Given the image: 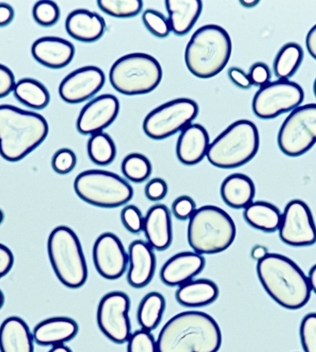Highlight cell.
<instances>
[{
	"instance_id": "6da1fadb",
	"label": "cell",
	"mask_w": 316,
	"mask_h": 352,
	"mask_svg": "<svg viewBox=\"0 0 316 352\" xmlns=\"http://www.w3.org/2000/svg\"><path fill=\"white\" fill-rule=\"evenodd\" d=\"M222 331L210 314L183 311L165 324L157 340L158 352H218Z\"/></svg>"
},
{
	"instance_id": "7a4b0ae2",
	"label": "cell",
	"mask_w": 316,
	"mask_h": 352,
	"mask_svg": "<svg viewBox=\"0 0 316 352\" xmlns=\"http://www.w3.org/2000/svg\"><path fill=\"white\" fill-rule=\"evenodd\" d=\"M258 280L270 298L287 310L307 305L312 291L308 276L288 256L269 253L257 263Z\"/></svg>"
},
{
	"instance_id": "3957f363",
	"label": "cell",
	"mask_w": 316,
	"mask_h": 352,
	"mask_svg": "<svg viewBox=\"0 0 316 352\" xmlns=\"http://www.w3.org/2000/svg\"><path fill=\"white\" fill-rule=\"evenodd\" d=\"M49 124L38 113L25 111L14 105H0V155L19 162L46 140Z\"/></svg>"
},
{
	"instance_id": "277c9868",
	"label": "cell",
	"mask_w": 316,
	"mask_h": 352,
	"mask_svg": "<svg viewBox=\"0 0 316 352\" xmlns=\"http://www.w3.org/2000/svg\"><path fill=\"white\" fill-rule=\"evenodd\" d=\"M232 54V38L224 28L205 25L192 34L185 47V65L194 76L210 79L225 69Z\"/></svg>"
},
{
	"instance_id": "5b68a950",
	"label": "cell",
	"mask_w": 316,
	"mask_h": 352,
	"mask_svg": "<svg viewBox=\"0 0 316 352\" xmlns=\"http://www.w3.org/2000/svg\"><path fill=\"white\" fill-rule=\"evenodd\" d=\"M235 238L236 226L232 216L216 206L197 208L190 219L188 241L200 255L224 252Z\"/></svg>"
},
{
	"instance_id": "8992f818",
	"label": "cell",
	"mask_w": 316,
	"mask_h": 352,
	"mask_svg": "<svg viewBox=\"0 0 316 352\" xmlns=\"http://www.w3.org/2000/svg\"><path fill=\"white\" fill-rule=\"evenodd\" d=\"M260 135L255 123L248 120L233 122L210 144L207 157L220 168H235L247 164L257 155Z\"/></svg>"
},
{
	"instance_id": "52a82bcc",
	"label": "cell",
	"mask_w": 316,
	"mask_h": 352,
	"mask_svg": "<svg viewBox=\"0 0 316 352\" xmlns=\"http://www.w3.org/2000/svg\"><path fill=\"white\" fill-rule=\"evenodd\" d=\"M50 264L58 280L67 288L82 287L89 276L81 241L71 228H55L47 240Z\"/></svg>"
},
{
	"instance_id": "ba28073f",
	"label": "cell",
	"mask_w": 316,
	"mask_h": 352,
	"mask_svg": "<svg viewBox=\"0 0 316 352\" xmlns=\"http://www.w3.org/2000/svg\"><path fill=\"white\" fill-rule=\"evenodd\" d=\"M162 76L160 63L152 55L142 52L119 58L109 73L112 87L126 96L152 92L159 85Z\"/></svg>"
},
{
	"instance_id": "9c48e42d",
	"label": "cell",
	"mask_w": 316,
	"mask_h": 352,
	"mask_svg": "<svg viewBox=\"0 0 316 352\" xmlns=\"http://www.w3.org/2000/svg\"><path fill=\"white\" fill-rule=\"evenodd\" d=\"M74 190L85 203L104 208H115L129 202L134 190L124 178L106 170H84L74 181Z\"/></svg>"
},
{
	"instance_id": "30bf717a",
	"label": "cell",
	"mask_w": 316,
	"mask_h": 352,
	"mask_svg": "<svg viewBox=\"0 0 316 352\" xmlns=\"http://www.w3.org/2000/svg\"><path fill=\"white\" fill-rule=\"evenodd\" d=\"M278 147L291 157H300L316 143V104L298 107L286 118L278 135Z\"/></svg>"
},
{
	"instance_id": "8fae6325",
	"label": "cell",
	"mask_w": 316,
	"mask_h": 352,
	"mask_svg": "<svg viewBox=\"0 0 316 352\" xmlns=\"http://www.w3.org/2000/svg\"><path fill=\"white\" fill-rule=\"evenodd\" d=\"M196 102L188 98L170 100L152 110L143 122L145 134L155 140H162L189 126L197 117Z\"/></svg>"
},
{
	"instance_id": "7c38bea8",
	"label": "cell",
	"mask_w": 316,
	"mask_h": 352,
	"mask_svg": "<svg viewBox=\"0 0 316 352\" xmlns=\"http://www.w3.org/2000/svg\"><path fill=\"white\" fill-rule=\"evenodd\" d=\"M303 100L304 91L300 85L288 80H278L260 88L253 98L252 109L260 119H275L295 110Z\"/></svg>"
},
{
	"instance_id": "4fadbf2b",
	"label": "cell",
	"mask_w": 316,
	"mask_h": 352,
	"mask_svg": "<svg viewBox=\"0 0 316 352\" xmlns=\"http://www.w3.org/2000/svg\"><path fill=\"white\" fill-rule=\"evenodd\" d=\"M130 299L122 292H111L100 299L97 311L98 326L109 340L124 344L131 336Z\"/></svg>"
},
{
	"instance_id": "5bb4252c",
	"label": "cell",
	"mask_w": 316,
	"mask_h": 352,
	"mask_svg": "<svg viewBox=\"0 0 316 352\" xmlns=\"http://www.w3.org/2000/svg\"><path fill=\"white\" fill-rule=\"evenodd\" d=\"M278 231L280 240L286 245L295 248L315 245L316 225L307 204L297 199L288 203Z\"/></svg>"
},
{
	"instance_id": "9a60e30c",
	"label": "cell",
	"mask_w": 316,
	"mask_h": 352,
	"mask_svg": "<svg viewBox=\"0 0 316 352\" xmlns=\"http://www.w3.org/2000/svg\"><path fill=\"white\" fill-rule=\"evenodd\" d=\"M93 261L98 273L106 280H117L126 271L128 255L122 241L106 232L98 237L93 246Z\"/></svg>"
},
{
	"instance_id": "2e32d148",
	"label": "cell",
	"mask_w": 316,
	"mask_h": 352,
	"mask_svg": "<svg viewBox=\"0 0 316 352\" xmlns=\"http://www.w3.org/2000/svg\"><path fill=\"white\" fill-rule=\"evenodd\" d=\"M104 82V72L94 65H87L74 70L62 80L59 95L67 104H81L96 95Z\"/></svg>"
},
{
	"instance_id": "e0dca14e",
	"label": "cell",
	"mask_w": 316,
	"mask_h": 352,
	"mask_svg": "<svg viewBox=\"0 0 316 352\" xmlns=\"http://www.w3.org/2000/svg\"><path fill=\"white\" fill-rule=\"evenodd\" d=\"M120 102L111 94L100 95L82 108L77 120V130L82 135L102 132L117 119Z\"/></svg>"
},
{
	"instance_id": "ac0fdd59",
	"label": "cell",
	"mask_w": 316,
	"mask_h": 352,
	"mask_svg": "<svg viewBox=\"0 0 316 352\" xmlns=\"http://www.w3.org/2000/svg\"><path fill=\"white\" fill-rule=\"evenodd\" d=\"M205 267V258L196 252H182L172 256L163 265L160 278L168 286H181L192 280Z\"/></svg>"
},
{
	"instance_id": "d6986e66",
	"label": "cell",
	"mask_w": 316,
	"mask_h": 352,
	"mask_svg": "<svg viewBox=\"0 0 316 352\" xmlns=\"http://www.w3.org/2000/svg\"><path fill=\"white\" fill-rule=\"evenodd\" d=\"M32 54L39 64L59 69L74 60L75 47L72 43L60 37H41L32 44Z\"/></svg>"
},
{
	"instance_id": "ffe728a7",
	"label": "cell",
	"mask_w": 316,
	"mask_h": 352,
	"mask_svg": "<svg viewBox=\"0 0 316 352\" xmlns=\"http://www.w3.org/2000/svg\"><path fill=\"white\" fill-rule=\"evenodd\" d=\"M127 280L134 288H143L152 280L155 270V256L149 243L133 241L128 253Z\"/></svg>"
},
{
	"instance_id": "44dd1931",
	"label": "cell",
	"mask_w": 316,
	"mask_h": 352,
	"mask_svg": "<svg viewBox=\"0 0 316 352\" xmlns=\"http://www.w3.org/2000/svg\"><path fill=\"white\" fill-rule=\"evenodd\" d=\"M210 135L200 124H190L181 131L177 144V155L184 165H196L207 157Z\"/></svg>"
},
{
	"instance_id": "7402d4cb",
	"label": "cell",
	"mask_w": 316,
	"mask_h": 352,
	"mask_svg": "<svg viewBox=\"0 0 316 352\" xmlns=\"http://www.w3.org/2000/svg\"><path fill=\"white\" fill-rule=\"evenodd\" d=\"M77 322L65 316L47 318L40 322L34 329L35 343L42 346H57L65 344L77 336Z\"/></svg>"
},
{
	"instance_id": "603a6c76",
	"label": "cell",
	"mask_w": 316,
	"mask_h": 352,
	"mask_svg": "<svg viewBox=\"0 0 316 352\" xmlns=\"http://www.w3.org/2000/svg\"><path fill=\"white\" fill-rule=\"evenodd\" d=\"M143 232L150 248L163 251L172 243V218L166 206L155 205L144 217Z\"/></svg>"
},
{
	"instance_id": "cb8c5ba5",
	"label": "cell",
	"mask_w": 316,
	"mask_h": 352,
	"mask_svg": "<svg viewBox=\"0 0 316 352\" xmlns=\"http://www.w3.org/2000/svg\"><path fill=\"white\" fill-rule=\"evenodd\" d=\"M105 29L104 19L89 10H75L70 12L66 20L67 34L80 42H96L104 35Z\"/></svg>"
},
{
	"instance_id": "d4e9b609",
	"label": "cell",
	"mask_w": 316,
	"mask_h": 352,
	"mask_svg": "<svg viewBox=\"0 0 316 352\" xmlns=\"http://www.w3.org/2000/svg\"><path fill=\"white\" fill-rule=\"evenodd\" d=\"M34 336L23 319H5L0 326V352H34Z\"/></svg>"
},
{
	"instance_id": "484cf974",
	"label": "cell",
	"mask_w": 316,
	"mask_h": 352,
	"mask_svg": "<svg viewBox=\"0 0 316 352\" xmlns=\"http://www.w3.org/2000/svg\"><path fill=\"white\" fill-rule=\"evenodd\" d=\"M170 31L174 34H187L192 29L203 10L200 0H167L165 1Z\"/></svg>"
},
{
	"instance_id": "4316f807",
	"label": "cell",
	"mask_w": 316,
	"mask_h": 352,
	"mask_svg": "<svg viewBox=\"0 0 316 352\" xmlns=\"http://www.w3.org/2000/svg\"><path fill=\"white\" fill-rule=\"evenodd\" d=\"M256 195L254 182L249 176L242 173H233L223 181L221 196L228 207L235 210H245L253 203Z\"/></svg>"
},
{
	"instance_id": "83f0119b",
	"label": "cell",
	"mask_w": 316,
	"mask_h": 352,
	"mask_svg": "<svg viewBox=\"0 0 316 352\" xmlns=\"http://www.w3.org/2000/svg\"><path fill=\"white\" fill-rule=\"evenodd\" d=\"M175 296L181 305L196 308L214 302L219 296V288L213 281L205 278L190 280L178 288Z\"/></svg>"
},
{
	"instance_id": "f1b7e54d",
	"label": "cell",
	"mask_w": 316,
	"mask_h": 352,
	"mask_svg": "<svg viewBox=\"0 0 316 352\" xmlns=\"http://www.w3.org/2000/svg\"><path fill=\"white\" fill-rule=\"evenodd\" d=\"M243 217L256 230L273 233L280 228L282 213L273 204L257 201L245 208Z\"/></svg>"
},
{
	"instance_id": "f546056e",
	"label": "cell",
	"mask_w": 316,
	"mask_h": 352,
	"mask_svg": "<svg viewBox=\"0 0 316 352\" xmlns=\"http://www.w3.org/2000/svg\"><path fill=\"white\" fill-rule=\"evenodd\" d=\"M14 97L26 107L42 110L49 104L50 95L42 82L31 78H25L16 82L14 89Z\"/></svg>"
},
{
	"instance_id": "4dcf8cb0",
	"label": "cell",
	"mask_w": 316,
	"mask_h": 352,
	"mask_svg": "<svg viewBox=\"0 0 316 352\" xmlns=\"http://www.w3.org/2000/svg\"><path fill=\"white\" fill-rule=\"evenodd\" d=\"M166 301L161 294L153 292L143 298L137 311V320L145 331H152L161 321Z\"/></svg>"
},
{
	"instance_id": "1f68e13d",
	"label": "cell",
	"mask_w": 316,
	"mask_h": 352,
	"mask_svg": "<svg viewBox=\"0 0 316 352\" xmlns=\"http://www.w3.org/2000/svg\"><path fill=\"white\" fill-rule=\"evenodd\" d=\"M303 61V50L297 43H288L280 50L274 62V72L280 80L292 77Z\"/></svg>"
},
{
	"instance_id": "d6a6232c",
	"label": "cell",
	"mask_w": 316,
	"mask_h": 352,
	"mask_svg": "<svg viewBox=\"0 0 316 352\" xmlns=\"http://www.w3.org/2000/svg\"><path fill=\"white\" fill-rule=\"evenodd\" d=\"M87 153L93 163L100 166L111 164L117 155L114 140L106 133L92 135L87 143Z\"/></svg>"
},
{
	"instance_id": "836d02e7",
	"label": "cell",
	"mask_w": 316,
	"mask_h": 352,
	"mask_svg": "<svg viewBox=\"0 0 316 352\" xmlns=\"http://www.w3.org/2000/svg\"><path fill=\"white\" fill-rule=\"evenodd\" d=\"M122 173L128 180L142 183L152 175V164L142 153H130L122 163Z\"/></svg>"
},
{
	"instance_id": "e575fe53",
	"label": "cell",
	"mask_w": 316,
	"mask_h": 352,
	"mask_svg": "<svg viewBox=\"0 0 316 352\" xmlns=\"http://www.w3.org/2000/svg\"><path fill=\"white\" fill-rule=\"evenodd\" d=\"M97 4L105 14L117 19L137 16L143 7V2L140 0H99Z\"/></svg>"
},
{
	"instance_id": "d590c367",
	"label": "cell",
	"mask_w": 316,
	"mask_h": 352,
	"mask_svg": "<svg viewBox=\"0 0 316 352\" xmlns=\"http://www.w3.org/2000/svg\"><path fill=\"white\" fill-rule=\"evenodd\" d=\"M32 16L37 24L42 27H52L58 22L60 9L58 5L49 0H43L35 3Z\"/></svg>"
},
{
	"instance_id": "8d00e7d4",
	"label": "cell",
	"mask_w": 316,
	"mask_h": 352,
	"mask_svg": "<svg viewBox=\"0 0 316 352\" xmlns=\"http://www.w3.org/2000/svg\"><path fill=\"white\" fill-rule=\"evenodd\" d=\"M142 21L148 31L158 38H165L170 34L169 20L161 12L155 10H146L143 12Z\"/></svg>"
},
{
	"instance_id": "74e56055",
	"label": "cell",
	"mask_w": 316,
	"mask_h": 352,
	"mask_svg": "<svg viewBox=\"0 0 316 352\" xmlns=\"http://www.w3.org/2000/svg\"><path fill=\"white\" fill-rule=\"evenodd\" d=\"M127 352H158L157 341L150 331L139 329L130 336Z\"/></svg>"
},
{
	"instance_id": "f35d334b",
	"label": "cell",
	"mask_w": 316,
	"mask_h": 352,
	"mask_svg": "<svg viewBox=\"0 0 316 352\" xmlns=\"http://www.w3.org/2000/svg\"><path fill=\"white\" fill-rule=\"evenodd\" d=\"M300 340L304 352H316V313L308 314L301 321Z\"/></svg>"
},
{
	"instance_id": "ab89813d",
	"label": "cell",
	"mask_w": 316,
	"mask_h": 352,
	"mask_svg": "<svg viewBox=\"0 0 316 352\" xmlns=\"http://www.w3.org/2000/svg\"><path fill=\"white\" fill-rule=\"evenodd\" d=\"M77 157L74 151L62 148L54 153L52 160V168L59 175H67L76 167Z\"/></svg>"
},
{
	"instance_id": "60d3db41",
	"label": "cell",
	"mask_w": 316,
	"mask_h": 352,
	"mask_svg": "<svg viewBox=\"0 0 316 352\" xmlns=\"http://www.w3.org/2000/svg\"><path fill=\"white\" fill-rule=\"evenodd\" d=\"M120 219H122L124 228L130 232L139 234L143 231L144 217H143L139 208L135 206H126L120 213Z\"/></svg>"
},
{
	"instance_id": "b9f144b4",
	"label": "cell",
	"mask_w": 316,
	"mask_h": 352,
	"mask_svg": "<svg viewBox=\"0 0 316 352\" xmlns=\"http://www.w3.org/2000/svg\"><path fill=\"white\" fill-rule=\"evenodd\" d=\"M196 210L194 200L188 195L180 196L175 199L172 206V213L178 220H190Z\"/></svg>"
},
{
	"instance_id": "7bdbcfd3",
	"label": "cell",
	"mask_w": 316,
	"mask_h": 352,
	"mask_svg": "<svg viewBox=\"0 0 316 352\" xmlns=\"http://www.w3.org/2000/svg\"><path fill=\"white\" fill-rule=\"evenodd\" d=\"M249 79L252 85L257 87H264L269 84L271 79V72L269 67L264 63H256L251 67L249 70Z\"/></svg>"
},
{
	"instance_id": "ee69618b",
	"label": "cell",
	"mask_w": 316,
	"mask_h": 352,
	"mask_svg": "<svg viewBox=\"0 0 316 352\" xmlns=\"http://www.w3.org/2000/svg\"><path fill=\"white\" fill-rule=\"evenodd\" d=\"M168 185L162 178H154L145 187V195L148 199L157 202L166 197Z\"/></svg>"
},
{
	"instance_id": "f6af8a7d",
	"label": "cell",
	"mask_w": 316,
	"mask_h": 352,
	"mask_svg": "<svg viewBox=\"0 0 316 352\" xmlns=\"http://www.w3.org/2000/svg\"><path fill=\"white\" fill-rule=\"evenodd\" d=\"M16 87V78L6 65L0 64V99L8 96Z\"/></svg>"
},
{
	"instance_id": "bcb514c9",
	"label": "cell",
	"mask_w": 316,
	"mask_h": 352,
	"mask_svg": "<svg viewBox=\"0 0 316 352\" xmlns=\"http://www.w3.org/2000/svg\"><path fill=\"white\" fill-rule=\"evenodd\" d=\"M14 263V256L8 246L0 243V278L11 271Z\"/></svg>"
},
{
	"instance_id": "7dc6e473",
	"label": "cell",
	"mask_w": 316,
	"mask_h": 352,
	"mask_svg": "<svg viewBox=\"0 0 316 352\" xmlns=\"http://www.w3.org/2000/svg\"><path fill=\"white\" fill-rule=\"evenodd\" d=\"M228 77L236 87L242 88V89H248V88L252 87L248 74L239 67H230L228 69Z\"/></svg>"
},
{
	"instance_id": "c3c4849f",
	"label": "cell",
	"mask_w": 316,
	"mask_h": 352,
	"mask_svg": "<svg viewBox=\"0 0 316 352\" xmlns=\"http://www.w3.org/2000/svg\"><path fill=\"white\" fill-rule=\"evenodd\" d=\"M14 17V10L11 5L0 3V28L8 26Z\"/></svg>"
},
{
	"instance_id": "681fc988",
	"label": "cell",
	"mask_w": 316,
	"mask_h": 352,
	"mask_svg": "<svg viewBox=\"0 0 316 352\" xmlns=\"http://www.w3.org/2000/svg\"><path fill=\"white\" fill-rule=\"evenodd\" d=\"M306 47L311 56L316 60V25L308 32L306 37Z\"/></svg>"
},
{
	"instance_id": "f907efd6",
	"label": "cell",
	"mask_w": 316,
	"mask_h": 352,
	"mask_svg": "<svg viewBox=\"0 0 316 352\" xmlns=\"http://www.w3.org/2000/svg\"><path fill=\"white\" fill-rule=\"evenodd\" d=\"M269 254L268 252L267 248L263 245H256L253 248L252 251H251V256L254 258L255 261H257L258 263L260 261H262V258H264Z\"/></svg>"
},
{
	"instance_id": "816d5d0a",
	"label": "cell",
	"mask_w": 316,
	"mask_h": 352,
	"mask_svg": "<svg viewBox=\"0 0 316 352\" xmlns=\"http://www.w3.org/2000/svg\"><path fill=\"white\" fill-rule=\"evenodd\" d=\"M308 281L310 284L311 291L316 294V264L308 271Z\"/></svg>"
},
{
	"instance_id": "f5cc1de1",
	"label": "cell",
	"mask_w": 316,
	"mask_h": 352,
	"mask_svg": "<svg viewBox=\"0 0 316 352\" xmlns=\"http://www.w3.org/2000/svg\"><path fill=\"white\" fill-rule=\"evenodd\" d=\"M240 3L242 4L243 7H245V8H253V7L257 6V5L260 3V1H258V0H250V1H248V0H242V1H240Z\"/></svg>"
},
{
	"instance_id": "db71d44e",
	"label": "cell",
	"mask_w": 316,
	"mask_h": 352,
	"mask_svg": "<svg viewBox=\"0 0 316 352\" xmlns=\"http://www.w3.org/2000/svg\"><path fill=\"white\" fill-rule=\"evenodd\" d=\"M49 352H72L69 346L61 344V346H54Z\"/></svg>"
},
{
	"instance_id": "11a10c76",
	"label": "cell",
	"mask_w": 316,
	"mask_h": 352,
	"mask_svg": "<svg viewBox=\"0 0 316 352\" xmlns=\"http://www.w3.org/2000/svg\"><path fill=\"white\" fill-rule=\"evenodd\" d=\"M4 301H5V298H4L3 293H2V291L0 290V309H1L2 306L4 305Z\"/></svg>"
},
{
	"instance_id": "9f6ffc18",
	"label": "cell",
	"mask_w": 316,
	"mask_h": 352,
	"mask_svg": "<svg viewBox=\"0 0 316 352\" xmlns=\"http://www.w3.org/2000/svg\"><path fill=\"white\" fill-rule=\"evenodd\" d=\"M4 220V213L3 211L0 210V225H1L2 222H3Z\"/></svg>"
},
{
	"instance_id": "6f0895ef",
	"label": "cell",
	"mask_w": 316,
	"mask_h": 352,
	"mask_svg": "<svg viewBox=\"0 0 316 352\" xmlns=\"http://www.w3.org/2000/svg\"><path fill=\"white\" fill-rule=\"evenodd\" d=\"M313 92H315V95L316 97V79L315 80V82H313Z\"/></svg>"
}]
</instances>
